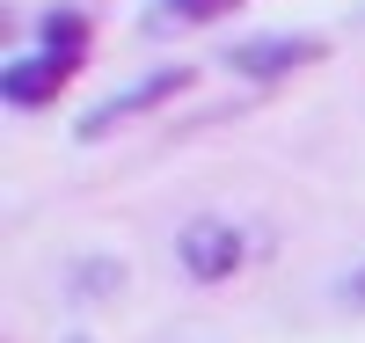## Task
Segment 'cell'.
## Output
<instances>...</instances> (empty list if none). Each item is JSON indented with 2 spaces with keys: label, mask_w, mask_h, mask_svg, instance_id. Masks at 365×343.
<instances>
[{
  "label": "cell",
  "mask_w": 365,
  "mask_h": 343,
  "mask_svg": "<svg viewBox=\"0 0 365 343\" xmlns=\"http://www.w3.org/2000/svg\"><path fill=\"white\" fill-rule=\"evenodd\" d=\"M175 256H182V270L197 277V285H220V277H234L241 270V234L227 227V220H190L182 227V241H175Z\"/></svg>",
  "instance_id": "1"
},
{
  "label": "cell",
  "mask_w": 365,
  "mask_h": 343,
  "mask_svg": "<svg viewBox=\"0 0 365 343\" xmlns=\"http://www.w3.org/2000/svg\"><path fill=\"white\" fill-rule=\"evenodd\" d=\"M314 58H322V37H249V44L227 51V66L241 81H278L292 66H314Z\"/></svg>",
  "instance_id": "2"
},
{
  "label": "cell",
  "mask_w": 365,
  "mask_h": 343,
  "mask_svg": "<svg viewBox=\"0 0 365 343\" xmlns=\"http://www.w3.org/2000/svg\"><path fill=\"white\" fill-rule=\"evenodd\" d=\"M182 88H190V66H161V73H146L139 88H125V96H110L103 110H88V117H81V139H103L110 124L139 117L146 103H168V96H182Z\"/></svg>",
  "instance_id": "3"
},
{
  "label": "cell",
  "mask_w": 365,
  "mask_h": 343,
  "mask_svg": "<svg viewBox=\"0 0 365 343\" xmlns=\"http://www.w3.org/2000/svg\"><path fill=\"white\" fill-rule=\"evenodd\" d=\"M66 81H73V66L44 51V58H15V66L0 73V96H8V110H37V103H51Z\"/></svg>",
  "instance_id": "4"
},
{
  "label": "cell",
  "mask_w": 365,
  "mask_h": 343,
  "mask_svg": "<svg viewBox=\"0 0 365 343\" xmlns=\"http://www.w3.org/2000/svg\"><path fill=\"white\" fill-rule=\"evenodd\" d=\"M234 8H241V0H154L146 29L168 37V29H190V22H220V15H234Z\"/></svg>",
  "instance_id": "5"
},
{
  "label": "cell",
  "mask_w": 365,
  "mask_h": 343,
  "mask_svg": "<svg viewBox=\"0 0 365 343\" xmlns=\"http://www.w3.org/2000/svg\"><path fill=\"white\" fill-rule=\"evenodd\" d=\"M44 51L51 58H66V66H81V58H88V15H44Z\"/></svg>",
  "instance_id": "6"
},
{
  "label": "cell",
  "mask_w": 365,
  "mask_h": 343,
  "mask_svg": "<svg viewBox=\"0 0 365 343\" xmlns=\"http://www.w3.org/2000/svg\"><path fill=\"white\" fill-rule=\"evenodd\" d=\"M110 285H125V263H81V270H73V292H81V300H103Z\"/></svg>",
  "instance_id": "7"
},
{
  "label": "cell",
  "mask_w": 365,
  "mask_h": 343,
  "mask_svg": "<svg viewBox=\"0 0 365 343\" xmlns=\"http://www.w3.org/2000/svg\"><path fill=\"white\" fill-rule=\"evenodd\" d=\"M344 307H351V314H365V263L344 277Z\"/></svg>",
  "instance_id": "8"
}]
</instances>
